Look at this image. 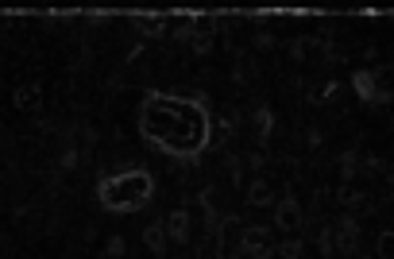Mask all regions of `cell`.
Segmentation results:
<instances>
[{
  "label": "cell",
  "instance_id": "17",
  "mask_svg": "<svg viewBox=\"0 0 394 259\" xmlns=\"http://www.w3.org/2000/svg\"><path fill=\"white\" fill-rule=\"evenodd\" d=\"M317 248H321V259H333L336 256V244H333V228H321V232H317Z\"/></svg>",
  "mask_w": 394,
  "mask_h": 259
},
{
  "label": "cell",
  "instance_id": "18",
  "mask_svg": "<svg viewBox=\"0 0 394 259\" xmlns=\"http://www.w3.org/2000/svg\"><path fill=\"white\" fill-rule=\"evenodd\" d=\"M310 43H313V39H290V59H294V62H305V54H310Z\"/></svg>",
  "mask_w": 394,
  "mask_h": 259
},
{
  "label": "cell",
  "instance_id": "6",
  "mask_svg": "<svg viewBox=\"0 0 394 259\" xmlns=\"http://www.w3.org/2000/svg\"><path fill=\"white\" fill-rule=\"evenodd\" d=\"M275 228H282V232L302 228V205H298V198H278L275 201Z\"/></svg>",
  "mask_w": 394,
  "mask_h": 259
},
{
  "label": "cell",
  "instance_id": "3",
  "mask_svg": "<svg viewBox=\"0 0 394 259\" xmlns=\"http://www.w3.org/2000/svg\"><path fill=\"white\" fill-rule=\"evenodd\" d=\"M328 228H333L336 256H356V248H360V217L356 213H340Z\"/></svg>",
  "mask_w": 394,
  "mask_h": 259
},
{
  "label": "cell",
  "instance_id": "16",
  "mask_svg": "<svg viewBox=\"0 0 394 259\" xmlns=\"http://www.w3.org/2000/svg\"><path fill=\"white\" fill-rule=\"evenodd\" d=\"M375 256H379V259H394V228H383V232H379Z\"/></svg>",
  "mask_w": 394,
  "mask_h": 259
},
{
  "label": "cell",
  "instance_id": "2",
  "mask_svg": "<svg viewBox=\"0 0 394 259\" xmlns=\"http://www.w3.org/2000/svg\"><path fill=\"white\" fill-rule=\"evenodd\" d=\"M352 89H356V97H360L363 105H371V109H386V105L394 101V93L383 85V74H379V70H356Z\"/></svg>",
  "mask_w": 394,
  "mask_h": 259
},
{
  "label": "cell",
  "instance_id": "22",
  "mask_svg": "<svg viewBox=\"0 0 394 259\" xmlns=\"http://www.w3.org/2000/svg\"><path fill=\"white\" fill-rule=\"evenodd\" d=\"M248 167H252V170H263V167H267V155H263V151H252V155H248Z\"/></svg>",
  "mask_w": 394,
  "mask_h": 259
},
{
  "label": "cell",
  "instance_id": "7",
  "mask_svg": "<svg viewBox=\"0 0 394 259\" xmlns=\"http://www.w3.org/2000/svg\"><path fill=\"white\" fill-rule=\"evenodd\" d=\"M167 24H170V20L162 16V12H155V16L135 12V16H132V27H135V31H143L147 39H162V35H167Z\"/></svg>",
  "mask_w": 394,
  "mask_h": 259
},
{
  "label": "cell",
  "instance_id": "15",
  "mask_svg": "<svg viewBox=\"0 0 394 259\" xmlns=\"http://www.w3.org/2000/svg\"><path fill=\"white\" fill-rule=\"evenodd\" d=\"M275 256H278V259H302V256H305V244L298 240V236H290V240H282V244L275 248Z\"/></svg>",
  "mask_w": 394,
  "mask_h": 259
},
{
  "label": "cell",
  "instance_id": "1",
  "mask_svg": "<svg viewBox=\"0 0 394 259\" xmlns=\"http://www.w3.org/2000/svg\"><path fill=\"white\" fill-rule=\"evenodd\" d=\"M151 193H155V182L143 170H124L120 178H105L101 182V205L120 213H135L151 201Z\"/></svg>",
  "mask_w": 394,
  "mask_h": 259
},
{
  "label": "cell",
  "instance_id": "8",
  "mask_svg": "<svg viewBox=\"0 0 394 259\" xmlns=\"http://www.w3.org/2000/svg\"><path fill=\"white\" fill-rule=\"evenodd\" d=\"M243 198H248V205H255V209L275 205V190H271L267 178H252V182H248V190H243Z\"/></svg>",
  "mask_w": 394,
  "mask_h": 259
},
{
  "label": "cell",
  "instance_id": "13",
  "mask_svg": "<svg viewBox=\"0 0 394 259\" xmlns=\"http://www.w3.org/2000/svg\"><path fill=\"white\" fill-rule=\"evenodd\" d=\"M336 170H340V182H356V175H360V151H356V147L340 151Z\"/></svg>",
  "mask_w": 394,
  "mask_h": 259
},
{
  "label": "cell",
  "instance_id": "4",
  "mask_svg": "<svg viewBox=\"0 0 394 259\" xmlns=\"http://www.w3.org/2000/svg\"><path fill=\"white\" fill-rule=\"evenodd\" d=\"M240 251L248 259H275V248L267 244V228H263V225H243Z\"/></svg>",
  "mask_w": 394,
  "mask_h": 259
},
{
  "label": "cell",
  "instance_id": "23",
  "mask_svg": "<svg viewBox=\"0 0 394 259\" xmlns=\"http://www.w3.org/2000/svg\"><path fill=\"white\" fill-rule=\"evenodd\" d=\"M305 143H310V147L317 151L321 143H325V135H321V128H310V132H305Z\"/></svg>",
  "mask_w": 394,
  "mask_h": 259
},
{
  "label": "cell",
  "instance_id": "19",
  "mask_svg": "<svg viewBox=\"0 0 394 259\" xmlns=\"http://www.w3.org/2000/svg\"><path fill=\"white\" fill-rule=\"evenodd\" d=\"M275 47H278L275 31H259V35H255V50H275Z\"/></svg>",
  "mask_w": 394,
  "mask_h": 259
},
{
  "label": "cell",
  "instance_id": "21",
  "mask_svg": "<svg viewBox=\"0 0 394 259\" xmlns=\"http://www.w3.org/2000/svg\"><path fill=\"white\" fill-rule=\"evenodd\" d=\"M105 251H109V256H124V251H128L124 236H109V244H105Z\"/></svg>",
  "mask_w": 394,
  "mask_h": 259
},
{
  "label": "cell",
  "instance_id": "20",
  "mask_svg": "<svg viewBox=\"0 0 394 259\" xmlns=\"http://www.w3.org/2000/svg\"><path fill=\"white\" fill-rule=\"evenodd\" d=\"M74 163H77V147H62V155H59V170H74Z\"/></svg>",
  "mask_w": 394,
  "mask_h": 259
},
{
  "label": "cell",
  "instance_id": "14",
  "mask_svg": "<svg viewBox=\"0 0 394 259\" xmlns=\"http://www.w3.org/2000/svg\"><path fill=\"white\" fill-rule=\"evenodd\" d=\"M143 244H147V248L155 251V256H162V251H167V228H162V221H151V225L143 228Z\"/></svg>",
  "mask_w": 394,
  "mask_h": 259
},
{
  "label": "cell",
  "instance_id": "5",
  "mask_svg": "<svg viewBox=\"0 0 394 259\" xmlns=\"http://www.w3.org/2000/svg\"><path fill=\"white\" fill-rule=\"evenodd\" d=\"M162 228H167V240L190 244V236H193V217H190V209H170L167 221H162Z\"/></svg>",
  "mask_w": 394,
  "mask_h": 259
},
{
  "label": "cell",
  "instance_id": "11",
  "mask_svg": "<svg viewBox=\"0 0 394 259\" xmlns=\"http://www.w3.org/2000/svg\"><path fill=\"white\" fill-rule=\"evenodd\" d=\"M197 205H202V221H205V232L213 236V228L220 225V213H217V201H213V186H205L197 193Z\"/></svg>",
  "mask_w": 394,
  "mask_h": 259
},
{
  "label": "cell",
  "instance_id": "9",
  "mask_svg": "<svg viewBox=\"0 0 394 259\" xmlns=\"http://www.w3.org/2000/svg\"><path fill=\"white\" fill-rule=\"evenodd\" d=\"M336 205H340L344 213H356V209H363V205H368V193L356 190L352 182H340V186H336Z\"/></svg>",
  "mask_w": 394,
  "mask_h": 259
},
{
  "label": "cell",
  "instance_id": "10",
  "mask_svg": "<svg viewBox=\"0 0 394 259\" xmlns=\"http://www.w3.org/2000/svg\"><path fill=\"white\" fill-rule=\"evenodd\" d=\"M12 101H16V109H24V112H39V105H43V85H20V89L12 93Z\"/></svg>",
  "mask_w": 394,
  "mask_h": 259
},
{
  "label": "cell",
  "instance_id": "12",
  "mask_svg": "<svg viewBox=\"0 0 394 259\" xmlns=\"http://www.w3.org/2000/svg\"><path fill=\"white\" fill-rule=\"evenodd\" d=\"M252 128H255V140L267 143V140H271V132H275V112H271L267 105H259V109L252 112Z\"/></svg>",
  "mask_w": 394,
  "mask_h": 259
}]
</instances>
